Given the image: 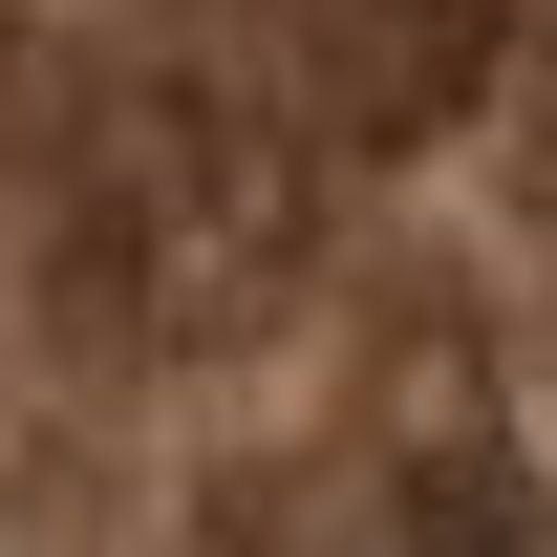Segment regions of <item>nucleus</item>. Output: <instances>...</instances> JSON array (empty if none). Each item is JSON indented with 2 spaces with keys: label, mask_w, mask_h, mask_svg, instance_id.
Wrapping results in <instances>:
<instances>
[{
  "label": "nucleus",
  "mask_w": 557,
  "mask_h": 557,
  "mask_svg": "<svg viewBox=\"0 0 557 557\" xmlns=\"http://www.w3.org/2000/svg\"><path fill=\"white\" fill-rule=\"evenodd\" d=\"M386 557H536V493L493 472V450H429V472L386 493Z\"/></svg>",
  "instance_id": "f257e3e1"
}]
</instances>
